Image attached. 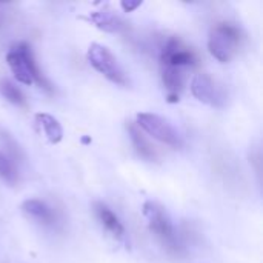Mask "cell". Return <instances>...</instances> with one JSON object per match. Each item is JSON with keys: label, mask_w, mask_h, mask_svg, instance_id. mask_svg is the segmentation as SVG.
<instances>
[{"label": "cell", "mask_w": 263, "mask_h": 263, "mask_svg": "<svg viewBox=\"0 0 263 263\" xmlns=\"http://www.w3.org/2000/svg\"><path fill=\"white\" fill-rule=\"evenodd\" d=\"M240 40V32L236 26L230 23H220L217 25L208 40V48L210 52L222 63H227L233 59L236 48Z\"/></svg>", "instance_id": "6da1fadb"}, {"label": "cell", "mask_w": 263, "mask_h": 263, "mask_svg": "<svg viewBox=\"0 0 263 263\" xmlns=\"http://www.w3.org/2000/svg\"><path fill=\"white\" fill-rule=\"evenodd\" d=\"M88 62L97 69L100 74H103L108 80L117 83V85H128L126 74L123 72L122 66L119 65L117 59L112 55V52L99 43H92L88 49Z\"/></svg>", "instance_id": "7a4b0ae2"}, {"label": "cell", "mask_w": 263, "mask_h": 263, "mask_svg": "<svg viewBox=\"0 0 263 263\" xmlns=\"http://www.w3.org/2000/svg\"><path fill=\"white\" fill-rule=\"evenodd\" d=\"M137 125L148 133L151 137H154L156 140L170 145L173 148H180L182 146V139L179 136V133L174 129V126L162 119L157 114H151V112H140L137 116Z\"/></svg>", "instance_id": "3957f363"}, {"label": "cell", "mask_w": 263, "mask_h": 263, "mask_svg": "<svg viewBox=\"0 0 263 263\" xmlns=\"http://www.w3.org/2000/svg\"><path fill=\"white\" fill-rule=\"evenodd\" d=\"M191 92L193 96L200 100L202 103H206L210 106L222 108L227 102L225 91L222 86L217 85V82L210 74H197L191 82Z\"/></svg>", "instance_id": "277c9868"}, {"label": "cell", "mask_w": 263, "mask_h": 263, "mask_svg": "<svg viewBox=\"0 0 263 263\" xmlns=\"http://www.w3.org/2000/svg\"><path fill=\"white\" fill-rule=\"evenodd\" d=\"M143 214L145 217L148 219V223H149V228L162 239L165 240H173L174 236H173V227H171V222L170 219L166 217L163 208H160L157 203L154 202H146L143 205Z\"/></svg>", "instance_id": "5b68a950"}, {"label": "cell", "mask_w": 263, "mask_h": 263, "mask_svg": "<svg viewBox=\"0 0 263 263\" xmlns=\"http://www.w3.org/2000/svg\"><path fill=\"white\" fill-rule=\"evenodd\" d=\"M162 63L165 66H174V68H182L194 63V55L191 51L183 49L180 42L173 37L168 40L165 48L162 49Z\"/></svg>", "instance_id": "8992f818"}, {"label": "cell", "mask_w": 263, "mask_h": 263, "mask_svg": "<svg viewBox=\"0 0 263 263\" xmlns=\"http://www.w3.org/2000/svg\"><path fill=\"white\" fill-rule=\"evenodd\" d=\"M6 62L9 65V69L12 71L14 77L17 79V82L23 83V85H31L34 80L29 74V69H28V65H26V60H25V55L20 49V46H14L8 55H6Z\"/></svg>", "instance_id": "52a82bcc"}, {"label": "cell", "mask_w": 263, "mask_h": 263, "mask_svg": "<svg viewBox=\"0 0 263 263\" xmlns=\"http://www.w3.org/2000/svg\"><path fill=\"white\" fill-rule=\"evenodd\" d=\"M89 18L99 29L106 31V32H120L125 26L119 15H116L112 11H106V9L92 12Z\"/></svg>", "instance_id": "ba28073f"}, {"label": "cell", "mask_w": 263, "mask_h": 263, "mask_svg": "<svg viewBox=\"0 0 263 263\" xmlns=\"http://www.w3.org/2000/svg\"><path fill=\"white\" fill-rule=\"evenodd\" d=\"M35 122L43 129V133H45V136H46V139H48L49 143L55 145V143L62 142V139H63V129H62V125L59 123L57 119H54L49 114L39 112V114H35Z\"/></svg>", "instance_id": "9c48e42d"}, {"label": "cell", "mask_w": 263, "mask_h": 263, "mask_svg": "<svg viewBox=\"0 0 263 263\" xmlns=\"http://www.w3.org/2000/svg\"><path fill=\"white\" fill-rule=\"evenodd\" d=\"M96 213H97V217L99 220L102 222V225L114 236V237H119L122 239L125 236V228L123 225L120 223V220L117 219V216L103 203H96Z\"/></svg>", "instance_id": "30bf717a"}, {"label": "cell", "mask_w": 263, "mask_h": 263, "mask_svg": "<svg viewBox=\"0 0 263 263\" xmlns=\"http://www.w3.org/2000/svg\"><path fill=\"white\" fill-rule=\"evenodd\" d=\"M22 208H23V211H25L28 216L37 219V220L42 222V223H52V222L55 220V216H54V213L51 211V208H48V206H46L43 202H40V200H35V199L26 200V202L23 203Z\"/></svg>", "instance_id": "8fae6325"}, {"label": "cell", "mask_w": 263, "mask_h": 263, "mask_svg": "<svg viewBox=\"0 0 263 263\" xmlns=\"http://www.w3.org/2000/svg\"><path fill=\"white\" fill-rule=\"evenodd\" d=\"M18 46H20V49H22V52H23V55H25V60H26V65H28V69H29V74H31L32 80H35L43 89L51 91V89H52V88H51V83H49V82L43 77V74L40 72V69H39L37 63H35V59H34V54H32L31 48H29L26 43H18Z\"/></svg>", "instance_id": "7c38bea8"}, {"label": "cell", "mask_w": 263, "mask_h": 263, "mask_svg": "<svg viewBox=\"0 0 263 263\" xmlns=\"http://www.w3.org/2000/svg\"><path fill=\"white\" fill-rule=\"evenodd\" d=\"M128 131L131 134V140L136 146V151L146 160H157V156H156V151L154 148L151 146V143L140 134V131L134 126V125H128Z\"/></svg>", "instance_id": "4fadbf2b"}, {"label": "cell", "mask_w": 263, "mask_h": 263, "mask_svg": "<svg viewBox=\"0 0 263 263\" xmlns=\"http://www.w3.org/2000/svg\"><path fill=\"white\" fill-rule=\"evenodd\" d=\"M162 80L165 88L170 91V94H177L185 82L183 71L182 68H174V66H165L162 72Z\"/></svg>", "instance_id": "5bb4252c"}, {"label": "cell", "mask_w": 263, "mask_h": 263, "mask_svg": "<svg viewBox=\"0 0 263 263\" xmlns=\"http://www.w3.org/2000/svg\"><path fill=\"white\" fill-rule=\"evenodd\" d=\"M0 92H2V96H3L8 102L14 103V105H17V106H23V105H25V96H23L22 91H20L15 85H12L9 80H0Z\"/></svg>", "instance_id": "9a60e30c"}, {"label": "cell", "mask_w": 263, "mask_h": 263, "mask_svg": "<svg viewBox=\"0 0 263 263\" xmlns=\"http://www.w3.org/2000/svg\"><path fill=\"white\" fill-rule=\"evenodd\" d=\"M0 177L8 183L17 182V171L12 160L0 149Z\"/></svg>", "instance_id": "2e32d148"}, {"label": "cell", "mask_w": 263, "mask_h": 263, "mask_svg": "<svg viewBox=\"0 0 263 263\" xmlns=\"http://www.w3.org/2000/svg\"><path fill=\"white\" fill-rule=\"evenodd\" d=\"M0 134H2V140L5 143V148H8V153L11 154V157L12 159H20L22 157V151H20L18 145L14 142V139L8 133H5V131H0Z\"/></svg>", "instance_id": "e0dca14e"}, {"label": "cell", "mask_w": 263, "mask_h": 263, "mask_svg": "<svg viewBox=\"0 0 263 263\" xmlns=\"http://www.w3.org/2000/svg\"><path fill=\"white\" fill-rule=\"evenodd\" d=\"M142 5V0H137V2H126V0H123L122 3H120V6H122V9L125 11V12H131V11H134L136 8H139Z\"/></svg>", "instance_id": "ac0fdd59"}, {"label": "cell", "mask_w": 263, "mask_h": 263, "mask_svg": "<svg viewBox=\"0 0 263 263\" xmlns=\"http://www.w3.org/2000/svg\"><path fill=\"white\" fill-rule=\"evenodd\" d=\"M168 102H170V103H176V102H179V94H170Z\"/></svg>", "instance_id": "d6986e66"}, {"label": "cell", "mask_w": 263, "mask_h": 263, "mask_svg": "<svg viewBox=\"0 0 263 263\" xmlns=\"http://www.w3.org/2000/svg\"><path fill=\"white\" fill-rule=\"evenodd\" d=\"M82 142H83V143H89V142H91V139H89V137H83V139H82Z\"/></svg>", "instance_id": "ffe728a7"}]
</instances>
